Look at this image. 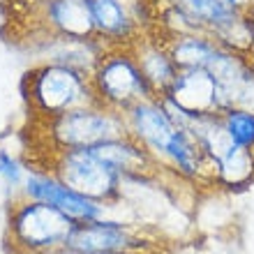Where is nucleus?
<instances>
[{
	"label": "nucleus",
	"instance_id": "obj_7",
	"mask_svg": "<svg viewBox=\"0 0 254 254\" xmlns=\"http://www.w3.org/2000/svg\"><path fill=\"white\" fill-rule=\"evenodd\" d=\"M19 196L51 203V206L61 208L63 213H67L72 220L79 222V224L102 220V217L107 215V206H104V203H100V201H95V199H90V196H86V194L72 190L69 185H65L54 171L28 169L26 183H23Z\"/></svg>",
	"mask_w": 254,
	"mask_h": 254
},
{
	"label": "nucleus",
	"instance_id": "obj_3",
	"mask_svg": "<svg viewBox=\"0 0 254 254\" xmlns=\"http://www.w3.org/2000/svg\"><path fill=\"white\" fill-rule=\"evenodd\" d=\"M90 86L97 97V104L121 114H125L136 102L157 97L153 83L141 69L132 44L107 47V51L90 72Z\"/></svg>",
	"mask_w": 254,
	"mask_h": 254
},
{
	"label": "nucleus",
	"instance_id": "obj_1",
	"mask_svg": "<svg viewBox=\"0 0 254 254\" xmlns=\"http://www.w3.org/2000/svg\"><path fill=\"white\" fill-rule=\"evenodd\" d=\"M23 97L42 121L88 104H97L90 86V74L65 63H40L30 67L21 81Z\"/></svg>",
	"mask_w": 254,
	"mask_h": 254
},
{
	"label": "nucleus",
	"instance_id": "obj_13",
	"mask_svg": "<svg viewBox=\"0 0 254 254\" xmlns=\"http://www.w3.org/2000/svg\"><path fill=\"white\" fill-rule=\"evenodd\" d=\"M26 176H28V169H23L19 157L12 155L7 148H0V183L5 185V190H9L12 194L19 196L21 188L26 183Z\"/></svg>",
	"mask_w": 254,
	"mask_h": 254
},
{
	"label": "nucleus",
	"instance_id": "obj_11",
	"mask_svg": "<svg viewBox=\"0 0 254 254\" xmlns=\"http://www.w3.org/2000/svg\"><path fill=\"white\" fill-rule=\"evenodd\" d=\"M132 49H134V54H136V58H139L143 74H146L148 81L153 83L155 93L157 95L167 93L169 86H171L176 81V76L181 74V69H178V65L174 63V58L169 54V49H167V44H164V40L160 37V33H157L155 40H150L148 35H139V37L132 42Z\"/></svg>",
	"mask_w": 254,
	"mask_h": 254
},
{
	"label": "nucleus",
	"instance_id": "obj_4",
	"mask_svg": "<svg viewBox=\"0 0 254 254\" xmlns=\"http://www.w3.org/2000/svg\"><path fill=\"white\" fill-rule=\"evenodd\" d=\"M42 125L47 127L49 139H51L56 150L86 148L95 146L100 141L118 139V136L129 134L125 114L102 107V104H88V107L72 109V111H65L56 118L42 121Z\"/></svg>",
	"mask_w": 254,
	"mask_h": 254
},
{
	"label": "nucleus",
	"instance_id": "obj_5",
	"mask_svg": "<svg viewBox=\"0 0 254 254\" xmlns=\"http://www.w3.org/2000/svg\"><path fill=\"white\" fill-rule=\"evenodd\" d=\"M49 171H54L72 190L100 203H116L123 199V176L104 164L88 146L56 150Z\"/></svg>",
	"mask_w": 254,
	"mask_h": 254
},
{
	"label": "nucleus",
	"instance_id": "obj_9",
	"mask_svg": "<svg viewBox=\"0 0 254 254\" xmlns=\"http://www.w3.org/2000/svg\"><path fill=\"white\" fill-rule=\"evenodd\" d=\"M42 21L51 35L67 40L97 37L90 0H42Z\"/></svg>",
	"mask_w": 254,
	"mask_h": 254
},
{
	"label": "nucleus",
	"instance_id": "obj_14",
	"mask_svg": "<svg viewBox=\"0 0 254 254\" xmlns=\"http://www.w3.org/2000/svg\"><path fill=\"white\" fill-rule=\"evenodd\" d=\"M227 7L236 9L241 14H248V16H254V0H222Z\"/></svg>",
	"mask_w": 254,
	"mask_h": 254
},
{
	"label": "nucleus",
	"instance_id": "obj_10",
	"mask_svg": "<svg viewBox=\"0 0 254 254\" xmlns=\"http://www.w3.org/2000/svg\"><path fill=\"white\" fill-rule=\"evenodd\" d=\"M93 21L97 37L109 47L132 44L141 35V26L132 12V5L125 0H90Z\"/></svg>",
	"mask_w": 254,
	"mask_h": 254
},
{
	"label": "nucleus",
	"instance_id": "obj_2",
	"mask_svg": "<svg viewBox=\"0 0 254 254\" xmlns=\"http://www.w3.org/2000/svg\"><path fill=\"white\" fill-rule=\"evenodd\" d=\"M79 222L44 201L16 196L7 215V238L19 254H58L76 231Z\"/></svg>",
	"mask_w": 254,
	"mask_h": 254
},
{
	"label": "nucleus",
	"instance_id": "obj_12",
	"mask_svg": "<svg viewBox=\"0 0 254 254\" xmlns=\"http://www.w3.org/2000/svg\"><path fill=\"white\" fill-rule=\"evenodd\" d=\"M222 123L236 146L254 150V109L229 107L222 111Z\"/></svg>",
	"mask_w": 254,
	"mask_h": 254
},
{
	"label": "nucleus",
	"instance_id": "obj_6",
	"mask_svg": "<svg viewBox=\"0 0 254 254\" xmlns=\"http://www.w3.org/2000/svg\"><path fill=\"white\" fill-rule=\"evenodd\" d=\"M157 243L141 234L134 224L118 220H95L79 224L72 238L67 241V252L74 254H100V252H141L148 254Z\"/></svg>",
	"mask_w": 254,
	"mask_h": 254
},
{
	"label": "nucleus",
	"instance_id": "obj_8",
	"mask_svg": "<svg viewBox=\"0 0 254 254\" xmlns=\"http://www.w3.org/2000/svg\"><path fill=\"white\" fill-rule=\"evenodd\" d=\"M162 95H169L183 109L194 114H222L229 109L220 83L206 69H181L169 90Z\"/></svg>",
	"mask_w": 254,
	"mask_h": 254
},
{
	"label": "nucleus",
	"instance_id": "obj_15",
	"mask_svg": "<svg viewBox=\"0 0 254 254\" xmlns=\"http://www.w3.org/2000/svg\"><path fill=\"white\" fill-rule=\"evenodd\" d=\"M58 254H74V252H67V250H63V252ZM100 254H141V252H100Z\"/></svg>",
	"mask_w": 254,
	"mask_h": 254
}]
</instances>
